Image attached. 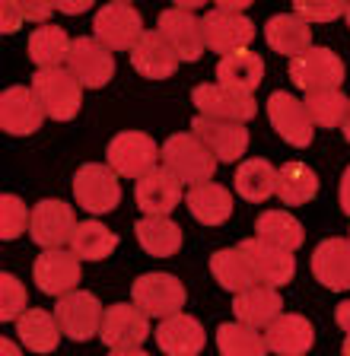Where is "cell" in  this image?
I'll return each mask as SVG.
<instances>
[{
    "label": "cell",
    "instance_id": "1",
    "mask_svg": "<svg viewBox=\"0 0 350 356\" xmlns=\"http://www.w3.org/2000/svg\"><path fill=\"white\" fill-rule=\"evenodd\" d=\"M159 159H163V169H169L179 181H188V185L210 181L216 169V156L194 134H172L159 149Z\"/></svg>",
    "mask_w": 350,
    "mask_h": 356
},
{
    "label": "cell",
    "instance_id": "2",
    "mask_svg": "<svg viewBox=\"0 0 350 356\" xmlns=\"http://www.w3.org/2000/svg\"><path fill=\"white\" fill-rule=\"evenodd\" d=\"M32 92L35 99L42 102L48 118L54 121H70L77 118V111H80V102H83V86L70 70H38L32 76Z\"/></svg>",
    "mask_w": 350,
    "mask_h": 356
},
{
    "label": "cell",
    "instance_id": "3",
    "mask_svg": "<svg viewBox=\"0 0 350 356\" xmlns=\"http://www.w3.org/2000/svg\"><path fill=\"white\" fill-rule=\"evenodd\" d=\"M105 159H109V169L118 172L121 178H143L147 172L157 169L159 147L150 134L125 131V134H118V137L109 140Z\"/></svg>",
    "mask_w": 350,
    "mask_h": 356
},
{
    "label": "cell",
    "instance_id": "4",
    "mask_svg": "<svg viewBox=\"0 0 350 356\" xmlns=\"http://www.w3.org/2000/svg\"><path fill=\"white\" fill-rule=\"evenodd\" d=\"M191 102L198 105L201 118H214V121H232V124H246V121L255 118V99L248 92H239V89H230L223 83H201L194 86Z\"/></svg>",
    "mask_w": 350,
    "mask_h": 356
},
{
    "label": "cell",
    "instance_id": "5",
    "mask_svg": "<svg viewBox=\"0 0 350 356\" xmlns=\"http://www.w3.org/2000/svg\"><path fill=\"white\" fill-rule=\"evenodd\" d=\"M131 299L147 318H172L185 305V286L172 274L157 270V274L137 277L134 286H131Z\"/></svg>",
    "mask_w": 350,
    "mask_h": 356
},
{
    "label": "cell",
    "instance_id": "6",
    "mask_svg": "<svg viewBox=\"0 0 350 356\" xmlns=\"http://www.w3.org/2000/svg\"><path fill=\"white\" fill-rule=\"evenodd\" d=\"M74 197L90 213H109V210H115L121 200L118 172H112L109 165H99V163L80 165L74 175Z\"/></svg>",
    "mask_w": 350,
    "mask_h": 356
},
{
    "label": "cell",
    "instance_id": "7",
    "mask_svg": "<svg viewBox=\"0 0 350 356\" xmlns=\"http://www.w3.org/2000/svg\"><path fill=\"white\" fill-rule=\"evenodd\" d=\"M93 32L109 51H134L143 38V19L131 3H109L96 13Z\"/></svg>",
    "mask_w": 350,
    "mask_h": 356
},
{
    "label": "cell",
    "instance_id": "8",
    "mask_svg": "<svg viewBox=\"0 0 350 356\" xmlns=\"http://www.w3.org/2000/svg\"><path fill=\"white\" fill-rule=\"evenodd\" d=\"M54 318L61 325V334H67L70 341H90L93 334L102 331V302L93 293L74 289L67 296H61L54 305Z\"/></svg>",
    "mask_w": 350,
    "mask_h": 356
},
{
    "label": "cell",
    "instance_id": "9",
    "mask_svg": "<svg viewBox=\"0 0 350 356\" xmlns=\"http://www.w3.org/2000/svg\"><path fill=\"white\" fill-rule=\"evenodd\" d=\"M344 60L328 48H309L305 54L290 60V80L305 92H325L344 83Z\"/></svg>",
    "mask_w": 350,
    "mask_h": 356
},
{
    "label": "cell",
    "instance_id": "10",
    "mask_svg": "<svg viewBox=\"0 0 350 356\" xmlns=\"http://www.w3.org/2000/svg\"><path fill=\"white\" fill-rule=\"evenodd\" d=\"M67 70L80 80V86L99 89L115 76V58L99 38L80 35V38H74V44H70Z\"/></svg>",
    "mask_w": 350,
    "mask_h": 356
},
{
    "label": "cell",
    "instance_id": "11",
    "mask_svg": "<svg viewBox=\"0 0 350 356\" xmlns=\"http://www.w3.org/2000/svg\"><path fill=\"white\" fill-rule=\"evenodd\" d=\"M268 118H271V127L280 134L283 140L290 147H309L315 137V124L305 111V102L290 92H271L268 99Z\"/></svg>",
    "mask_w": 350,
    "mask_h": 356
},
{
    "label": "cell",
    "instance_id": "12",
    "mask_svg": "<svg viewBox=\"0 0 350 356\" xmlns=\"http://www.w3.org/2000/svg\"><path fill=\"white\" fill-rule=\"evenodd\" d=\"M204 38H207L210 51L226 58V54L246 51V44L255 38V22L246 13H226L214 7L204 16Z\"/></svg>",
    "mask_w": 350,
    "mask_h": 356
},
{
    "label": "cell",
    "instance_id": "13",
    "mask_svg": "<svg viewBox=\"0 0 350 356\" xmlns=\"http://www.w3.org/2000/svg\"><path fill=\"white\" fill-rule=\"evenodd\" d=\"M77 216L74 210L64 204V200H42V204H35V210H32V222H29V236L35 245H42V248H58V245L70 242L77 232Z\"/></svg>",
    "mask_w": 350,
    "mask_h": 356
},
{
    "label": "cell",
    "instance_id": "14",
    "mask_svg": "<svg viewBox=\"0 0 350 356\" xmlns=\"http://www.w3.org/2000/svg\"><path fill=\"white\" fill-rule=\"evenodd\" d=\"M239 252L246 254L255 280L264 283V286H283V283H290L293 274H296L293 254L283 252V248H274V245H268V242H261L258 236L239 242Z\"/></svg>",
    "mask_w": 350,
    "mask_h": 356
},
{
    "label": "cell",
    "instance_id": "15",
    "mask_svg": "<svg viewBox=\"0 0 350 356\" xmlns=\"http://www.w3.org/2000/svg\"><path fill=\"white\" fill-rule=\"evenodd\" d=\"M159 35L175 48L182 60H198L207 48V38H204V19H198L194 13H185V10L172 7L163 10L157 19Z\"/></svg>",
    "mask_w": 350,
    "mask_h": 356
},
{
    "label": "cell",
    "instance_id": "16",
    "mask_svg": "<svg viewBox=\"0 0 350 356\" xmlns=\"http://www.w3.org/2000/svg\"><path fill=\"white\" fill-rule=\"evenodd\" d=\"M32 277H35V286L45 293V296H67L74 293V286L80 283V258L74 252H51L38 254L35 264H32Z\"/></svg>",
    "mask_w": 350,
    "mask_h": 356
},
{
    "label": "cell",
    "instance_id": "17",
    "mask_svg": "<svg viewBox=\"0 0 350 356\" xmlns=\"http://www.w3.org/2000/svg\"><path fill=\"white\" fill-rule=\"evenodd\" d=\"M45 121V108L35 99L32 86H10L0 96V124L13 137H26L35 134Z\"/></svg>",
    "mask_w": 350,
    "mask_h": 356
},
{
    "label": "cell",
    "instance_id": "18",
    "mask_svg": "<svg viewBox=\"0 0 350 356\" xmlns=\"http://www.w3.org/2000/svg\"><path fill=\"white\" fill-rule=\"evenodd\" d=\"M147 334H150L147 315H143L134 302L131 305L118 302L105 312L99 337H102L105 347H112V350H131V347H141V343L147 341Z\"/></svg>",
    "mask_w": 350,
    "mask_h": 356
},
{
    "label": "cell",
    "instance_id": "19",
    "mask_svg": "<svg viewBox=\"0 0 350 356\" xmlns=\"http://www.w3.org/2000/svg\"><path fill=\"white\" fill-rule=\"evenodd\" d=\"M134 197H137V207L147 216H169L182 200V181L169 169L159 165V169L147 172L143 178H137Z\"/></svg>",
    "mask_w": 350,
    "mask_h": 356
},
{
    "label": "cell",
    "instance_id": "20",
    "mask_svg": "<svg viewBox=\"0 0 350 356\" xmlns=\"http://www.w3.org/2000/svg\"><path fill=\"white\" fill-rule=\"evenodd\" d=\"M194 137L220 159V163H236L239 156L248 149V131L232 121H214V118H198L191 121Z\"/></svg>",
    "mask_w": 350,
    "mask_h": 356
},
{
    "label": "cell",
    "instance_id": "21",
    "mask_svg": "<svg viewBox=\"0 0 350 356\" xmlns=\"http://www.w3.org/2000/svg\"><path fill=\"white\" fill-rule=\"evenodd\" d=\"M312 274L325 289L347 293L350 289V242L347 238H325L312 252Z\"/></svg>",
    "mask_w": 350,
    "mask_h": 356
},
{
    "label": "cell",
    "instance_id": "22",
    "mask_svg": "<svg viewBox=\"0 0 350 356\" xmlns=\"http://www.w3.org/2000/svg\"><path fill=\"white\" fill-rule=\"evenodd\" d=\"M179 54L159 35V29H150L143 32V38L134 44V51H131V64L141 76L147 80H166V76L175 74V67H179Z\"/></svg>",
    "mask_w": 350,
    "mask_h": 356
},
{
    "label": "cell",
    "instance_id": "23",
    "mask_svg": "<svg viewBox=\"0 0 350 356\" xmlns=\"http://www.w3.org/2000/svg\"><path fill=\"white\" fill-rule=\"evenodd\" d=\"M264 343L277 356H305L315 343V331L303 315H277L264 327Z\"/></svg>",
    "mask_w": 350,
    "mask_h": 356
},
{
    "label": "cell",
    "instance_id": "24",
    "mask_svg": "<svg viewBox=\"0 0 350 356\" xmlns=\"http://www.w3.org/2000/svg\"><path fill=\"white\" fill-rule=\"evenodd\" d=\"M232 312H236V321H242V325L268 327L277 315H283V299H280V293H277V286L255 283V286L236 293Z\"/></svg>",
    "mask_w": 350,
    "mask_h": 356
},
{
    "label": "cell",
    "instance_id": "25",
    "mask_svg": "<svg viewBox=\"0 0 350 356\" xmlns=\"http://www.w3.org/2000/svg\"><path fill=\"white\" fill-rule=\"evenodd\" d=\"M157 343H159V350L169 356H198L204 350V343H207V337H204L201 321L179 312V315L159 321Z\"/></svg>",
    "mask_w": 350,
    "mask_h": 356
},
{
    "label": "cell",
    "instance_id": "26",
    "mask_svg": "<svg viewBox=\"0 0 350 356\" xmlns=\"http://www.w3.org/2000/svg\"><path fill=\"white\" fill-rule=\"evenodd\" d=\"M264 38H268V44L277 54L293 60L312 48V26L299 19L296 13H277L264 26Z\"/></svg>",
    "mask_w": 350,
    "mask_h": 356
},
{
    "label": "cell",
    "instance_id": "27",
    "mask_svg": "<svg viewBox=\"0 0 350 356\" xmlns=\"http://www.w3.org/2000/svg\"><path fill=\"white\" fill-rule=\"evenodd\" d=\"M188 210L198 222L204 226H220L232 216V194L216 181H201V185H191L188 191Z\"/></svg>",
    "mask_w": 350,
    "mask_h": 356
},
{
    "label": "cell",
    "instance_id": "28",
    "mask_svg": "<svg viewBox=\"0 0 350 356\" xmlns=\"http://www.w3.org/2000/svg\"><path fill=\"white\" fill-rule=\"evenodd\" d=\"M137 242L153 258H169L182 248V226L172 222L169 216H143L134 226Z\"/></svg>",
    "mask_w": 350,
    "mask_h": 356
},
{
    "label": "cell",
    "instance_id": "29",
    "mask_svg": "<svg viewBox=\"0 0 350 356\" xmlns=\"http://www.w3.org/2000/svg\"><path fill=\"white\" fill-rule=\"evenodd\" d=\"M216 76H220L223 86L252 96L255 89H258L261 76H264V60H261L255 51L226 54V58H220V64H216Z\"/></svg>",
    "mask_w": 350,
    "mask_h": 356
},
{
    "label": "cell",
    "instance_id": "30",
    "mask_svg": "<svg viewBox=\"0 0 350 356\" xmlns=\"http://www.w3.org/2000/svg\"><path fill=\"white\" fill-rule=\"evenodd\" d=\"M255 236L261 242H268L274 248H283V252L293 254L303 245L305 232H303V222L296 216H290L287 210H268V213H261L258 222H255Z\"/></svg>",
    "mask_w": 350,
    "mask_h": 356
},
{
    "label": "cell",
    "instance_id": "31",
    "mask_svg": "<svg viewBox=\"0 0 350 356\" xmlns=\"http://www.w3.org/2000/svg\"><path fill=\"white\" fill-rule=\"evenodd\" d=\"M16 331L19 341L32 350V353H51L61 341V325L54 315H48L45 309H26L16 318Z\"/></svg>",
    "mask_w": 350,
    "mask_h": 356
},
{
    "label": "cell",
    "instance_id": "32",
    "mask_svg": "<svg viewBox=\"0 0 350 356\" xmlns=\"http://www.w3.org/2000/svg\"><path fill=\"white\" fill-rule=\"evenodd\" d=\"M70 38L61 26H38L29 35V58L38 64V70H54L70 58Z\"/></svg>",
    "mask_w": 350,
    "mask_h": 356
},
{
    "label": "cell",
    "instance_id": "33",
    "mask_svg": "<svg viewBox=\"0 0 350 356\" xmlns=\"http://www.w3.org/2000/svg\"><path fill=\"white\" fill-rule=\"evenodd\" d=\"M232 185H236V191L246 200L261 204V200H268L271 194H277V169L268 159H246V163L236 169Z\"/></svg>",
    "mask_w": 350,
    "mask_h": 356
},
{
    "label": "cell",
    "instance_id": "34",
    "mask_svg": "<svg viewBox=\"0 0 350 356\" xmlns=\"http://www.w3.org/2000/svg\"><path fill=\"white\" fill-rule=\"evenodd\" d=\"M210 274H214V280L223 289H230V293H242V289L258 283L246 261V254L239 252V248H220V252L210 254Z\"/></svg>",
    "mask_w": 350,
    "mask_h": 356
},
{
    "label": "cell",
    "instance_id": "35",
    "mask_svg": "<svg viewBox=\"0 0 350 356\" xmlns=\"http://www.w3.org/2000/svg\"><path fill=\"white\" fill-rule=\"evenodd\" d=\"M319 194V178L305 163H287L277 169V197L283 204H309Z\"/></svg>",
    "mask_w": 350,
    "mask_h": 356
},
{
    "label": "cell",
    "instance_id": "36",
    "mask_svg": "<svg viewBox=\"0 0 350 356\" xmlns=\"http://www.w3.org/2000/svg\"><path fill=\"white\" fill-rule=\"evenodd\" d=\"M115 245H118V238H115V232L109 226H102L96 220H86L77 226L74 238H70V252L83 261H102L115 252Z\"/></svg>",
    "mask_w": 350,
    "mask_h": 356
},
{
    "label": "cell",
    "instance_id": "37",
    "mask_svg": "<svg viewBox=\"0 0 350 356\" xmlns=\"http://www.w3.org/2000/svg\"><path fill=\"white\" fill-rule=\"evenodd\" d=\"M216 350H220V356H268L264 334H258L255 327L242 325V321L220 325V331H216Z\"/></svg>",
    "mask_w": 350,
    "mask_h": 356
},
{
    "label": "cell",
    "instance_id": "38",
    "mask_svg": "<svg viewBox=\"0 0 350 356\" xmlns=\"http://www.w3.org/2000/svg\"><path fill=\"white\" fill-rule=\"evenodd\" d=\"M303 102L315 127H344V118H347V108H350V99L344 92H337V89L309 92Z\"/></svg>",
    "mask_w": 350,
    "mask_h": 356
},
{
    "label": "cell",
    "instance_id": "39",
    "mask_svg": "<svg viewBox=\"0 0 350 356\" xmlns=\"http://www.w3.org/2000/svg\"><path fill=\"white\" fill-rule=\"evenodd\" d=\"M29 222H32V213L26 210L23 200L13 197V194L0 197V238L3 242H10V238H16L23 229H29Z\"/></svg>",
    "mask_w": 350,
    "mask_h": 356
},
{
    "label": "cell",
    "instance_id": "40",
    "mask_svg": "<svg viewBox=\"0 0 350 356\" xmlns=\"http://www.w3.org/2000/svg\"><path fill=\"white\" fill-rule=\"evenodd\" d=\"M26 309V286L13 274H0V318L13 321Z\"/></svg>",
    "mask_w": 350,
    "mask_h": 356
},
{
    "label": "cell",
    "instance_id": "41",
    "mask_svg": "<svg viewBox=\"0 0 350 356\" xmlns=\"http://www.w3.org/2000/svg\"><path fill=\"white\" fill-rule=\"evenodd\" d=\"M293 13H296L299 19H305L309 26H312V22H331V19H337V16H344V13H347V3H335V0H325V3L299 0Z\"/></svg>",
    "mask_w": 350,
    "mask_h": 356
},
{
    "label": "cell",
    "instance_id": "42",
    "mask_svg": "<svg viewBox=\"0 0 350 356\" xmlns=\"http://www.w3.org/2000/svg\"><path fill=\"white\" fill-rule=\"evenodd\" d=\"M23 7L19 3H13V0H7L3 7H0V29L3 32H16L19 26H23Z\"/></svg>",
    "mask_w": 350,
    "mask_h": 356
},
{
    "label": "cell",
    "instance_id": "43",
    "mask_svg": "<svg viewBox=\"0 0 350 356\" xmlns=\"http://www.w3.org/2000/svg\"><path fill=\"white\" fill-rule=\"evenodd\" d=\"M23 7V16L38 26H48V16L54 13V3H19Z\"/></svg>",
    "mask_w": 350,
    "mask_h": 356
},
{
    "label": "cell",
    "instance_id": "44",
    "mask_svg": "<svg viewBox=\"0 0 350 356\" xmlns=\"http://www.w3.org/2000/svg\"><path fill=\"white\" fill-rule=\"evenodd\" d=\"M335 321H337V327L350 337V299H344V302L335 309Z\"/></svg>",
    "mask_w": 350,
    "mask_h": 356
},
{
    "label": "cell",
    "instance_id": "45",
    "mask_svg": "<svg viewBox=\"0 0 350 356\" xmlns=\"http://www.w3.org/2000/svg\"><path fill=\"white\" fill-rule=\"evenodd\" d=\"M341 207H344V213L350 216V165L341 175Z\"/></svg>",
    "mask_w": 350,
    "mask_h": 356
},
{
    "label": "cell",
    "instance_id": "46",
    "mask_svg": "<svg viewBox=\"0 0 350 356\" xmlns=\"http://www.w3.org/2000/svg\"><path fill=\"white\" fill-rule=\"evenodd\" d=\"M216 7L226 10V13H246V10H248V0H220Z\"/></svg>",
    "mask_w": 350,
    "mask_h": 356
},
{
    "label": "cell",
    "instance_id": "47",
    "mask_svg": "<svg viewBox=\"0 0 350 356\" xmlns=\"http://www.w3.org/2000/svg\"><path fill=\"white\" fill-rule=\"evenodd\" d=\"M54 10H61V13H83V10H90V3H54Z\"/></svg>",
    "mask_w": 350,
    "mask_h": 356
},
{
    "label": "cell",
    "instance_id": "48",
    "mask_svg": "<svg viewBox=\"0 0 350 356\" xmlns=\"http://www.w3.org/2000/svg\"><path fill=\"white\" fill-rule=\"evenodd\" d=\"M204 0H179V10H185V13H194V10H201Z\"/></svg>",
    "mask_w": 350,
    "mask_h": 356
},
{
    "label": "cell",
    "instance_id": "49",
    "mask_svg": "<svg viewBox=\"0 0 350 356\" xmlns=\"http://www.w3.org/2000/svg\"><path fill=\"white\" fill-rule=\"evenodd\" d=\"M109 356H150L147 350H141V347H131V350H112Z\"/></svg>",
    "mask_w": 350,
    "mask_h": 356
},
{
    "label": "cell",
    "instance_id": "50",
    "mask_svg": "<svg viewBox=\"0 0 350 356\" xmlns=\"http://www.w3.org/2000/svg\"><path fill=\"white\" fill-rule=\"evenodd\" d=\"M0 350H3V356H23L19 350H16V343H13V341H7V337L0 341Z\"/></svg>",
    "mask_w": 350,
    "mask_h": 356
},
{
    "label": "cell",
    "instance_id": "51",
    "mask_svg": "<svg viewBox=\"0 0 350 356\" xmlns=\"http://www.w3.org/2000/svg\"><path fill=\"white\" fill-rule=\"evenodd\" d=\"M344 137H347V143H350V108H347V118H344Z\"/></svg>",
    "mask_w": 350,
    "mask_h": 356
},
{
    "label": "cell",
    "instance_id": "52",
    "mask_svg": "<svg viewBox=\"0 0 350 356\" xmlns=\"http://www.w3.org/2000/svg\"><path fill=\"white\" fill-rule=\"evenodd\" d=\"M341 356H350V337H344V347H341Z\"/></svg>",
    "mask_w": 350,
    "mask_h": 356
},
{
    "label": "cell",
    "instance_id": "53",
    "mask_svg": "<svg viewBox=\"0 0 350 356\" xmlns=\"http://www.w3.org/2000/svg\"><path fill=\"white\" fill-rule=\"evenodd\" d=\"M344 16H347V26H350V3H347V13H344Z\"/></svg>",
    "mask_w": 350,
    "mask_h": 356
}]
</instances>
